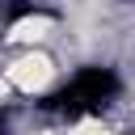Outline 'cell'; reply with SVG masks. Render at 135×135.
Listing matches in <instances>:
<instances>
[{"instance_id": "6da1fadb", "label": "cell", "mask_w": 135, "mask_h": 135, "mask_svg": "<svg viewBox=\"0 0 135 135\" xmlns=\"http://www.w3.org/2000/svg\"><path fill=\"white\" fill-rule=\"evenodd\" d=\"M0 80L8 84V93L17 97H42L59 84V59L46 51V46H30V51H17L4 68H0Z\"/></svg>"}, {"instance_id": "7a4b0ae2", "label": "cell", "mask_w": 135, "mask_h": 135, "mask_svg": "<svg viewBox=\"0 0 135 135\" xmlns=\"http://www.w3.org/2000/svg\"><path fill=\"white\" fill-rule=\"evenodd\" d=\"M59 17L55 13H42V8H30V13H21L17 21H8L4 25V46H17V51H30V46H46V42H55L59 38Z\"/></svg>"}, {"instance_id": "3957f363", "label": "cell", "mask_w": 135, "mask_h": 135, "mask_svg": "<svg viewBox=\"0 0 135 135\" xmlns=\"http://www.w3.org/2000/svg\"><path fill=\"white\" fill-rule=\"evenodd\" d=\"M63 135H131V131H114V127H105L101 118H84V122H76V127H68Z\"/></svg>"}]
</instances>
